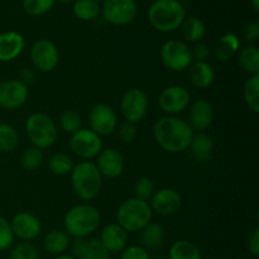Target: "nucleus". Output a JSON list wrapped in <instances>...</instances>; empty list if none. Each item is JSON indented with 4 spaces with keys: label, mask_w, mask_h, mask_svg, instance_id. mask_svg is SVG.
<instances>
[{
    "label": "nucleus",
    "mask_w": 259,
    "mask_h": 259,
    "mask_svg": "<svg viewBox=\"0 0 259 259\" xmlns=\"http://www.w3.org/2000/svg\"><path fill=\"white\" fill-rule=\"evenodd\" d=\"M153 136L157 144L163 151L168 153H180L187 151L194 131L184 119L166 115L156 121Z\"/></svg>",
    "instance_id": "1"
},
{
    "label": "nucleus",
    "mask_w": 259,
    "mask_h": 259,
    "mask_svg": "<svg viewBox=\"0 0 259 259\" xmlns=\"http://www.w3.org/2000/svg\"><path fill=\"white\" fill-rule=\"evenodd\" d=\"M101 215L95 206L78 204L71 207L65 215V232L75 239L88 238L96 232L100 225Z\"/></svg>",
    "instance_id": "2"
},
{
    "label": "nucleus",
    "mask_w": 259,
    "mask_h": 259,
    "mask_svg": "<svg viewBox=\"0 0 259 259\" xmlns=\"http://www.w3.org/2000/svg\"><path fill=\"white\" fill-rule=\"evenodd\" d=\"M186 18V10L179 0H156L148 9V20L158 32H175Z\"/></svg>",
    "instance_id": "3"
},
{
    "label": "nucleus",
    "mask_w": 259,
    "mask_h": 259,
    "mask_svg": "<svg viewBox=\"0 0 259 259\" xmlns=\"http://www.w3.org/2000/svg\"><path fill=\"white\" fill-rule=\"evenodd\" d=\"M71 185L78 199L90 201L100 194L103 176L93 162H78L71 171Z\"/></svg>",
    "instance_id": "4"
},
{
    "label": "nucleus",
    "mask_w": 259,
    "mask_h": 259,
    "mask_svg": "<svg viewBox=\"0 0 259 259\" xmlns=\"http://www.w3.org/2000/svg\"><path fill=\"white\" fill-rule=\"evenodd\" d=\"M152 212L153 211L147 201L136 197L128 199L116 211V224L120 225L126 233H139L151 223Z\"/></svg>",
    "instance_id": "5"
},
{
    "label": "nucleus",
    "mask_w": 259,
    "mask_h": 259,
    "mask_svg": "<svg viewBox=\"0 0 259 259\" xmlns=\"http://www.w3.org/2000/svg\"><path fill=\"white\" fill-rule=\"evenodd\" d=\"M25 132L30 143L39 149L53 146L58 137L56 123L45 113L30 114L25 121Z\"/></svg>",
    "instance_id": "6"
},
{
    "label": "nucleus",
    "mask_w": 259,
    "mask_h": 259,
    "mask_svg": "<svg viewBox=\"0 0 259 259\" xmlns=\"http://www.w3.org/2000/svg\"><path fill=\"white\" fill-rule=\"evenodd\" d=\"M161 61L168 70L184 71L192 63L191 48L182 40L171 39L163 43L161 47Z\"/></svg>",
    "instance_id": "7"
},
{
    "label": "nucleus",
    "mask_w": 259,
    "mask_h": 259,
    "mask_svg": "<svg viewBox=\"0 0 259 259\" xmlns=\"http://www.w3.org/2000/svg\"><path fill=\"white\" fill-rule=\"evenodd\" d=\"M104 19L113 25L123 27L131 24L138 14L136 0H104L101 7Z\"/></svg>",
    "instance_id": "8"
},
{
    "label": "nucleus",
    "mask_w": 259,
    "mask_h": 259,
    "mask_svg": "<svg viewBox=\"0 0 259 259\" xmlns=\"http://www.w3.org/2000/svg\"><path fill=\"white\" fill-rule=\"evenodd\" d=\"M120 110L125 121L137 124L143 120L148 110V99L141 89H129L123 94L120 100Z\"/></svg>",
    "instance_id": "9"
},
{
    "label": "nucleus",
    "mask_w": 259,
    "mask_h": 259,
    "mask_svg": "<svg viewBox=\"0 0 259 259\" xmlns=\"http://www.w3.org/2000/svg\"><path fill=\"white\" fill-rule=\"evenodd\" d=\"M70 147L73 153L82 159L96 158L103 149L101 137L94 133L91 129L80 128L72 134Z\"/></svg>",
    "instance_id": "10"
},
{
    "label": "nucleus",
    "mask_w": 259,
    "mask_h": 259,
    "mask_svg": "<svg viewBox=\"0 0 259 259\" xmlns=\"http://www.w3.org/2000/svg\"><path fill=\"white\" fill-rule=\"evenodd\" d=\"M191 101L190 91L185 86L172 85L162 90L158 96V105L167 115L175 116L186 110Z\"/></svg>",
    "instance_id": "11"
},
{
    "label": "nucleus",
    "mask_w": 259,
    "mask_h": 259,
    "mask_svg": "<svg viewBox=\"0 0 259 259\" xmlns=\"http://www.w3.org/2000/svg\"><path fill=\"white\" fill-rule=\"evenodd\" d=\"M30 60L33 66L40 72H51L58 65L60 55L55 43L50 39H38L30 48Z\"/></svg>",
    "instance_id": "12"
},
{
    "label": "nucleus",
    "mask_w": 259,
    "mask_h": 259,
    "mask_svg": "<svg viewBox=\"0 0 259 259\" xmlns=\"http://www.w3.org/2000/svg\"><path fill=\"white\" fill-rule=\"evenodd\" d=\"M90 129L100 137L111 136L118 126L116 113L110 105L100 103L94 106L89 115Z\"/></svg>",
    "instance_id": "13"
},
{
    "label": "nucleus",
    "mask_w": 259,
    "mask_h": 259,
    "mask_svg": "<svg viewBox=\"0 0 259 259\" xmlns=\"http://www.w3.org/2000/svg\"><path fill=\"white\" fill-rule=\"evenodd\" d=\"M28 100V86L20 80H5L0 82V108L7 110L19 109Z\"/></svg>",
    "instance_id": "14"
},
{
    "label": "nucleus",
    "mask_w": 259,
    "mask_h": 259,
    "mask_svg": "<svg viewBox=\"0 0 259 259\" xmlns=\"http://www.w3.org/2000/svg\"><path fill=\"white\" fill-rule=\"evenodd\" d=\"M13 234L23 242L35 239L42 232V224L35 215L28 211L18 212L10 222Z\"/></svg>",
    "instance_id": "15"
},
{
    "label": "nucleus",
    "mask_w": 259,
    "mask_h": 259,
    "mask_svg": "<svg viewBox=\"0 0 259 259\" xmlns=\"http://www.w3.org/2000/svg\"><path fill=\"white\" fill-rule=\"evenodd\" d=\"M151 209L162 217L174 215L181 209L182 197L176 190L174 189H159L154 191L153 196L151 197Z\"/></svg>",
    "instance_id": "16"
},
{
    "label": "nucleus",
    "mask_w": 259,
    "mask_h": 259,
    "mask_svg": "<svg viewBox=\"0 0 259 259\" xmlns=\"http://www.w3.org/2000/svg\"><path fill=\"white\" fill-rule=\"evenodd\" d=\"M96 167L101 176L106 179H116L124 172V158L116 149H101L96 157Z\"/></svg>",
    "instance_id": "17"
},
{
    "label": "nucleus",
    "mask_w": 259,
    "mask_h": 259,
    "mask_svg": "<svg viewBox=\"0 0 259 259\" xmlns=\"http://www.w3.org/2000/svg\"><path fill=\"white\" fill-rule=\"evenodd\" d=\"M72 257L76 259H111L110 253L96 238H80L71 243Z\"/></svg>",
    "instance_id": "18"
},
{
    "label": "nucleus",
    "mask_w": 259,
    "mask_h": 259,
    "mask_svg": "<svg viewBox=\"0 0 259 259\" xmlns=\"http://www.w3.org/2000/svg\"><path fill=\"white\" fill-rule=\"evenodd\" d=\"M214 121V108L207 100L200 99L190 106L189 113V125L192 131L204 132L209 128Z\"/></svg>",
    "instance_id": "19"
},
{
    "label": "nucleus",
    "mask_w": 259,
    "mask_h": 259,
    "mask_svg": "<svg viewBox=\"0 0 259 259\" xmlns=\"http://www.w3.org/2000/svg\"><path fill=\"white\" fill-rule=\"evenodd\" d=\"M99 240L110 254L123 252L128 245V233L119 224L111 223L103 228Z\"/></svg>",
    "instance_id": "20"
},
{
    "label": "nucleus",
    "mask_w": 259,
    "mask_h": 259,
    "mask_svg": "<svg viewBox=\"0 0 259 259\" xmlns=\"http://www.w3.org/2000/svg\"><path fill=\"white\" fill-rule=\"evenodd\" d=\"M25 46L23 35L18 32L0 33V61L10 62L19 57Z\"/></svg>",
    "instance_id": "21"
},
{
    "label": "nucleus",
    "mask_w": 259,
    "mask_h": 259,
    "mask_svg": "<svg viewBox=\"0 0 259 259\" xmlns=\"http://www.w3.org/2000/svg\"><path fill=\"white\" fill-rule=\"evenodd\" d=\"M187 149H189L190 157L195 162L205 163V162L211 158L212 151H214V141L205 132H199V133L192 136V139Z\"/></svg>",
    "instance_id": "22"
},
{
    "label": "nucleus",
    "mask_w": 259,
    "mask_h": 259,
    "mask_svg": "<svg viewBox=\"0 0 259 259\" xmlns=\"http://www.w3.org/2000/svg\"><path fill=\"white\" fill-rule=\"evenodd\" d=\"M189 78L197 89H207L214 83L215 70L206 61H192L189 66Z\"/></svg>",
    "instance_id": "23"
},
{
    "label": "nucleus",
    "mask_w": 259,
    "mask_h": 259,
    "mask_svg": "<svg viewBox=\"0 0 259 259\" xmlns=\"http://www.w3.org/2000/svg\"><path fill=\"white\" fill-rule=\"evenodd\" d=\"M71 237L61 229H53L45 235L43 247L50 254L61 255L70 248Z\"/></svg>",
    "instance_id": "24"
},
{
    "label": "nucleus",
    "mask_w": 259,
    "mask_h": 259,
    "mask_svg": "<svg viewBox=\"0 0 259 259\" xmlns=\"http://www.w3.org/2000/svg\"><path fill=\"white\" fill-rule=\"evenodd\" d=\"M139 238L144 249H158L163 244L164 229L158 223H149L139 232Z\"/></svg>",
    "instance_id": "25"
},
{
    "label": "nucleus",
    "mask_w": 259,
    "mask_h": 259,
    "mask_svg": "<svg viewBox=\"0 0 259 259\" xmlns=\"http://www.w3.org/2000/svg\"><path fill=\"white\" fill-rule=\"evenodd\" d=\"M240 40L234 33H227L223 37H220L219 42L217 43L214 50L215 58L220 62H227L232 60L233 56H235L239 51Z\"/></svg>",
    "instance_id": "26"
},
{
    "label": "nucleus",
    "mask_w": 259,
    "mask_h": 259,
    "mask_svg": "<svg viewBox=\"0 0 259 259\" xmlns=\"http://www.w3.org/2000/svg\"><path fill=\"white\" fill-rule=\"evenodd\" d=\"M181 32L185 39L191 43L201 42L206 33L204 22L197 17H186L181 24Z\"/></svg>",
    "instance_id": "27"
},
{
    "label": "nucleus",
    "mask_w": 259,
    "mask_h": 259,
    "mask_svg": "<svg viewBox=\"0 0 259 259\" xmlns=\"http://www.w3.org/2000/svg\"><path fill=\"white\" fill-rule=\"evenodd\" d=\"M238 62L245 72L252 75H259V50L255 46H245L238 51Z\"/></svg>",
    "instance_id": "28"
},
{
    "label": "nucleus",
    "mask_w": 259,
    "mask_h": 259,
    "mask_svg": "<svg viewBox=\"0 0 259 259\" xmlns=\"http://www.w3.org/2000/svg\"><path fill=\"white\" fill-rule=\"evenodd\" d=\"M168 259H201V253L194 243L181 239L171 245Z\"/></svg>",
    "instance_id": "29"
},
{
    "label": "nucleus",
    "mask_w": 259,
    "mask_h": 259,
    "mask_svg": "<svg viewBox=\"0 0 259 259\" xmlns=\"http://www.w3.org/2000/svg\"><path fill=\"white\" fill-rule=\"evenodd\" d=\"M101 12V8L95 0H76L73 3V14L77 19L90 22L96 19Z\"/></svg>",
    "instance_id": "30"
},
{
    "label": "nucleus",
    "mask_w": 259,
    "mask_h": 259,
    "mask_svg": "<svg viewBox=\"0 0 259 259\" xmlns=\"http://www.w3.org/2000/svg\"><path fill=\"white\" fill-rule=\"evenodd\" d=\"M243 96L253 113H259V75H252L244 83Z\"/></svg>",
    "instance_id": "31"
},
{
    "label": "nucleus",
    "mask_w": 259,
    "mask_h": 259,
    "mask_svg": "<svg viewBox=\"0 0 259 259\" xmlns=\"http://www.w3.org/2000/svg\"><path fill=\"white\" fill-rule=\"evenodd\" d=\"M19 144V136L14 126L7 123H0V152L10 153Z\"/></svg>",
    "instance_id": "32"
},
{
    "label": "nucleus",
    "mask_w": 259,
    "mask_h": 259,
    "mask_svg": "<svg viewBox=\"0 0 259 259\" xmlns=\"http://www.w3.org/2000/svg\"><path fill=\"white\" fill-rule=\"evenodd\" d=\"M73 166L75 164H73L72 158L66 153H55L48 161L50 171L56 176H65V175L71 174Z\"/></svg>",
    "instance_id": "33"
},
{
    "label": "nucleus",
    "mask_w": 259,
    "mask_h": 259,
    "mask_svg": "<svg viewBox=\"0 0 259 259\" xmlns=\"http://www.w3.org/2000/svg\"><path fill=\"white\" fill-rule=\"evenodd\" d=\"M43 158H45V156H43L42 149L32 146L23 152L20 163H22V167L25 171H33V169H37L42 164Z\"/></svg>",
    "instance_id": "34"
},
{
    "label": "nucleus",
    "mask_w": 259,
    "mask_h": 259,
    "mask_svg": "<svg viewBox=\"0 0 259 259\" xmlns=\"http://www.w3.org/2000/svg\"><path fill=\"white\" fill-rule=\"evenodd\" d=\"M55 0H23V9L32 17L45 15L52 9Z\"/></svg>",
    "instance_id": "35"
},
{
    "label": "nucleus",
    "mask_w": 259,
    "mask_h": 259,
    "mask_svg": "<svg viewBox=\"0 0 259 259\" xmlns=\"http://www.w3.org/2000/svg\"><path fill=\"white\" fill-rule=\"evenodd\" d=\"M154 182L149 177L143 176L139 177L134 184V197L143 201L148 202V200L153 196L154 194Z\"/></svg>",
    "instance_id": "36"
},
{
    "label": "nucleus",
    "mask_w": 259,
    "mask_h": 259,
    "mask_svg": "<svg viewBox=\"0 0 259 259\" xmlns=\"http://www.w3.org/2000/svg\"><path fill=\"white\" fill-rule=\"evenodd\" d=\"M60 125L66 133L73 134L81 128V116L75 110H65L60 116Z\"/></svg>",
    "instance_id": "37"
},
{
    "label": "nucleus",
    "mask_w": 259,
    "mask_h": 259,
    "mask_svg": "<svg viewBox=\"0 0 259 259\" xmlns=\"http://www.w3.org/2000/svg\"><path fill=\"white\" fill-rule=\"evenodd\" d=\"M38 249L29 242H22L15 245L10 252L9 259H38Z\"/></svg>",
    "instance_id": "38"
},
{
    "label": "nucleus",
    "mask_w": 259,
    "mask_h": 259,
    "mask_svg": "<svg viewBox=\"0 0 259 259\" xmlns=\"http://www.w3.org/2000/svg\"><path fill=\"white\" fill-rule=\"evenodd\" d=\"M14 238L10 222H8L5 218L0 217V252L12 247L14 243Z\"/></svg>",
    "instance_id": "39"
},
{
    "label": "nucleus",
    "mask_w": 259,
    "mask_h": 259,
    "mask_svg": "<svg viewBox=\"0 0 259 259\" xmlns=\"http://www.w3.org/2000/svg\"><path fill=\"white\" fill-rule=\"evenodd\" d=\"M118 134L119 138H120V141L123 142V143L129 144L132 143V142L136 141L138 132H137L136 124L129 123V121H124V123L119 126Z\"/></svg>",
    "instance_id": "40"
},
{
    "label": "nucleus",
    "mask_w": 259,
    "mask_h": 259,
    "mask_svg": "<svg viewBox=\"0 0 259 259\" xmlns=\"http://www.w3.org/2000/svg\"><path fill=\"white\" fill-rule=\"evenodd\" d=\"M120 259H151L148 250L144 249L142 245H131L121 252Z\"/></svg>",
    "instance_id": "41"
},
{
    "label": "nucleus",
    "mask_w": 259,
    "mask_h": 259,
    "mask_svg": "<svg viewBox=\"0 0 259 259\" xmlns=\"http://www.w3.org/2000/svg\"><path fill=\"white\" fill-rule=\"evenodd\" d=\"M243 37L248 43H255L259 39V23L252 20L243 29Z\"/></svg>",
    "instance_id": "42"
},
{
    "label": "nucleus",
    "mask_w": 259,
    "mask_h": 259,
    "mask_svg": "<svg viewBox=\"0 0 259 259\" xmlns=\"http://www.w3.org/2000/svg\"><path fill=\"white\" fill-rule=\"evenodd\" d=\"M192 60L195 61H206V58L210 56V47L206 43H195L194 47L191 48Z\"/></svg>",
    "instance_id": "43"
},
{
    "label": "nucleus",
    "mask_w": 259,
    "mask_h": 259,
    "mask_svg": "<svg viewBox=\"0 0 259 259\" xmlns=\"http://www.w3.org/2000/svg\"><path fill=\"white\" fill-rule=\"evenodd\" d=\"M248 250L253 257L259 255V228H255L248 239Z\"/></svg>",
    "instance_id": "44"
},
{
    "label": "nucleus",
    "mask_w": 259,
    "mask_h": 259,
    "mask_svg": "<svg viewBox=\"0 0 259 259\" xmlns=\"http://www.w3.org/2000/svg\"><path fill=\"white\" fill-rule=\"evenodd\" d=\"M20 81H22L24 85H29V83H32L33 81H34V72H33L32 70H29V68H24V70L20 72Z\"/></svg>",
    "instance_id": "45"
},
{
    "label": "nucleus",
    "mask_w": 259,
    "mask_h": 259,
    "mask_svg": "<svg viewBox=\"0 0 259 259\" xmlns=\"http://www.w3.org/2000/svg\"><path fill=\"white\" fill-rule=\"evenodd\" d=\"M250 3H252L253 8H254V10H259V0H250Z\"/></svg>",
    "instance_id": "46"
},
{
    "label": "nucleus",
    "mask_w": 259,
    "mask_h": 259,
    "mask_svg": "<svg viewBox=\"0 0 259 259\" xmlns=\"http://www.w3.org/2000/svg\"><path fill=\"white\" fill-rule=\"evenodd\" d=\"M56 259H76L73 258L72 255H67V254H61V255H57V258Z\"/></svg>",
    "instance_id": "47"
},
{
    "label": "nucleus",
    "mask_w": 259,
    "mask_h": 259,
    "mask_svg": "<svg viewBox=\"0 0 259 259\" xmlns=\"http://www.w3.org/2000/svg\"><path fill=\"white\" fill-rule=\"evenodd\" d=\"M61 3H65V4H70V3H75L76 0H60Z\"/></svg>",
    "instance_id": "48"
},
{
    "label": "nucleus",
    "mask_w": 259,
    "mask_h": 259,
    "mask_svg": "<svg viewBox=\"0 0 259 259\" xmlns=\"http://www.w3.org/2000/svg\"><path fill=\"white\" fill-rule=\"evenodd\" d=\"M95 2H98V3H99V2H104V0H95Z\"/></svg>",
    "instance_id": "49"
}]
</instances>
